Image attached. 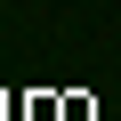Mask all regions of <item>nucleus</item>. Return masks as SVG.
Returning a JSON list of instances; mask_svg holds the SVG:
<instances>
[]
</instances>
